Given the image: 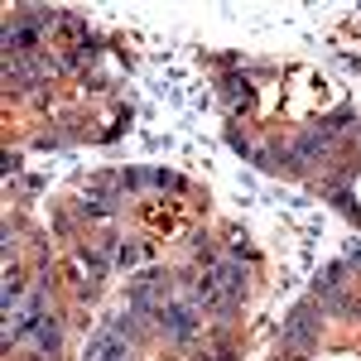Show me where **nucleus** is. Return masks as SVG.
<instances>
[{
    "mask_svg": "<svg viewBox=\"0 0 361 361\" xmlns=\"http://www.w3.org/2000/svg\"><path fill=\"white\" fill-rule=\"evenodd\" d=\"M241 284H246V270L236 265V260H222V265H212L207 275H202V304H212V308H226V304H236V294H241Z\"/></svg>",
    "mask_w": 361,
    "mask_h": 361,
    "instance_id": "nucleus-1",
    "label": "nucleus"
},
{
    "mask_svg": "<svg viewBox=\"0 0 361 361\" xmlns=\"http://www.w3.org/2000/svg\"><path fill=\"white\" fill-rule=\"evenodd\" d=\"M130 357V347H126V328L116 323V328H102V333L87 342V357L82 361H126Z\"/></svg>",
    "mask_w": 361,
    "mask_h": 361,
    "instance_id": "nucleus-2",
    "label": "nucleus"
},
{
    "mask_svg": "<svg viewBox=\"0 0 361 361\" xmlns=\"http://www.w3.org/2000/svg\"><path fill=\"white\" fill-rule=\"evenodd\" d=\"M159 323H164V333L188 337L197 328V308L193 304H164V308H159Z\"/></svg>",
    "mask_w": 361,
    "mask_h": 361,
    "instance_id": "nucleus-3",
    "label": "nucleus"
}]
</instances>
